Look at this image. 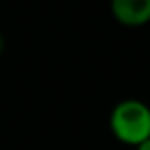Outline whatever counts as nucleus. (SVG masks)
Instances as JSON below:
<instances>
[{
    "instance_id": "obj_1",
    "label": "nucleus",
    "mask_w": 150,
    "mask_h": 150,
    "mask_svg": "<svg viewBox=\"0 0 150 150\" xmlns=\"http://www.w3.org/2000/svg\"><path fill=\"white\" fill-rule=\"evenodd\" d=\"M109 129L121 144H140L150 136V107L140 99L119 101L109 113Z\"/></svg>"
},
{
    "instance_id": "obj_2",
    "label": "nucleus",
    "mask_w": 150,
    "mask_h": 150,
    "mask_svg": "<svg viewBox=\"0 0 150 150\" xmlns=\"http://www.w3.org/2000/svg\"><path fill=\"white\" fill-rule=\"evenodd\" d=\"M111 17L123 27H144L150 23V0H109Z\"/></svg>"
},
{
    "instance_id": "obj_3",
    "label": "nucleus",
    "mask_w": 150,
    "mask_h": 150,
    "mask_svg": "<svg viewBox=\"0 0 150 150\" xmlns=\"http://www.w3.org/2000/svg\"><path fill=\"white\" fill-rule=\"evenodd\" d=\"M134 150H150V136H148L146 140H142L140 144H136Z\"/></svg>"
},
{
    "instance_id": "obj_4",
    "label": "nucleus",
    "mask_w": 150,
    "mask_h": 150,
    "mask_svg": "<svg viewBox=\"0 0 150 150\" xmlns=\"http://www.w3.org/2000/svg\"><path fill=\"white\" fill-rule=\"evenodd\" d=\"M4 50H6V39H4V35L0 33V56L4 54Z\"/></svg>"
}]
</instances>
